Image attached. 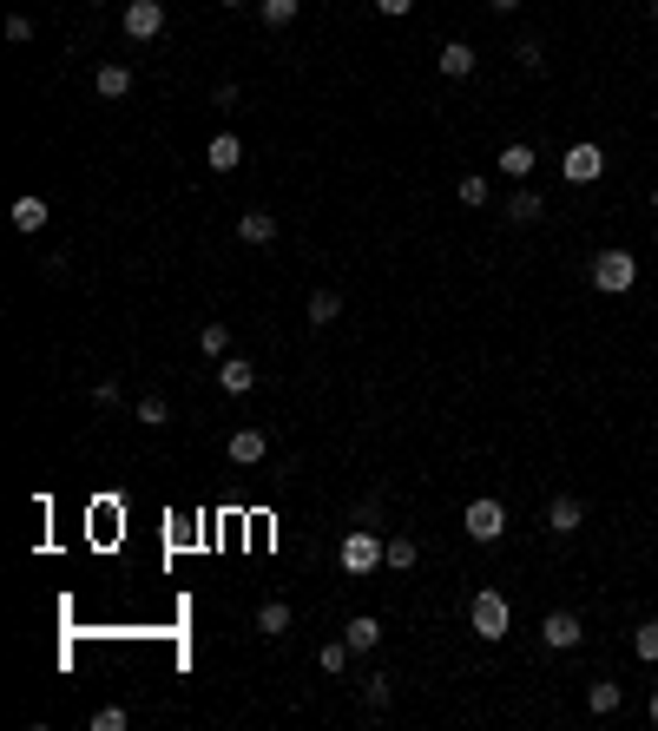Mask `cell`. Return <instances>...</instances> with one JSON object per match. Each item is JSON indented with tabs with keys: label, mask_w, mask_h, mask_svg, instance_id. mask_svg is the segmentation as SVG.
<instances>
[{
	"label": "cell",
	"mask_w": 658,
	"mask_h": 731,
	"mask_svg": "<svg viewBox=\"0 0 658 731\" xmlns=\"http://www.w3.org/2000/svg\"><path fill=\"white\" fill-rule=\"evenodd\" d=\"M507 626H514V606H507V593H501V587H481V593L468 600V633L494 646V639H507Z\"/></svg>",
	"instance_id": "cell-1"
},
{
	"label": "cell",
	"mask_w": 658,
	"mask_h": 731,
	"mask_svg": "<svg viewBox=\"0 0 658 731\" xmlns=\"http://www.w3.org/2000/svg\"><path fill=\"white\" fill-rule=\"evenodd\" d=\"M632 284H639V257H632V251H599V257H593V290H606V297H626Z\"/></svg>",
	"instance_id": "cell-2"
},
{
	"label": "cell",
	"mask_w": 658,
	"mask_h": 731,
	"mask_svg": "<svg viewBox=\"0 0 658 731\" xmlns=\"http://www.w3.org/2000/svg\"><path fill=\"white\" fill-rule=\"evenodd\" d=\"M336 560H343V573H356V580H362V573H376L382 567V534H376V527H349L343 547H336Z\"/></svg>",
	"instance_id": "cell-3"
},
{
	"label": "cell",
	"mask_w": 658,
	"mask_h": 731,
	"mask_svg": "<svg viewBox=\"0 0 658 731\" xmlns=\"http://www.w3.org/2000/svg\"><path fill=\"white\" fill-rule=\"evenodd\" d=\"M461 527H468V541H501V534H507V508H501V501H487V494H481V501H468V514H461Z\"/></svg>",
	"instance_id": "cell-4"
},
{
	"label": "cell",
	"mask_w": 658,
	"mask_h": 731,
	"mask_svg": "<svg viewBox=\"0 0 658 731\" xmlns=\"http://www.w3.org/2000/svg\"><path fill=\"white\" fill-rule=\"evenodd\" d=\"M126 40H139V47H152L158 33H165V0H126Z\"/></svg>",
	"instance_id": "cell-5"
},
{
	"label": "cell",
	"mask_w": 658,
	"mask_h": 731,
	"mask_svg": "<svg viewBox=\"0 0 658 731\" xmlns=\"http://www.w3.org/2000/svg\"><path fill=\"white\" fill-rule=\"evenodd\" d=\"M560 172H566V185H593V178L606 172V152H599L593 139H580V145H566V159H560Z\"/></svg>",
	"instance_id": "cell-6"
},
{
	"label": "cell",
	"mask_w": 658,
	"mask_h": 731,
	"mask_svg": "<svg viewBox=\"0 0 658 731\" xmlns=\"http://www.w3.org/2000/svg\"><path fill=\"white\" fill-rule=\"evenodd\" d=\"M580 521H586V508L573 501V494H553V501H547V534H553V541H573Z\"/></svg>",
	"instance_id": "cell-7"
},
{
	"label": "cell",
	"mask_w": 658,
	"mask_h": 731,
	"mask_svg": "<svg viewBox=\"0 0 658 731\" xmlns=\"http://www.w3.org/2000/svg\"><path fill=\"white\" fill-rule=\"evenodd\" d=\"M540 639H547L553 652H573L586 639V626H580V613H547V620H540Z\"/></svg>",
	"instance_id": "cell-8"
},
{
	"label": "cell",
	"mask_w": 658,
	"mask_h": 731,
	"mask_svg": "<svg viewBox=\"0 0 658 731\" xmlns=\"http://www.w3.org/2000/svg\"><path fill=\"white\" fill-rule=\"evenodd\" d=\"M224 455H231L237 468H257V461L270 455V435H264V429H231V442H224Z\"/></svg>",
	"instance_id": "cell-9"
},
{
	"label": "cell",
	"mask_w": 658,
	"mask_h": 731,
	"mask_svg": "<svg viewBox=\"0 0 658 731\" xmlns=\"http://www.w3.org/2000/svg\"><path fill=\"white\" fill-rule=\"evenodd\" d=\"M204 165H211V172H237V165H244V139H237V132H218V139L204 145Z\"/></svg>",
	"instance_id": "cell-10"
},
{
	"label": "cell",
	"mask_w": 658,
	"mask_h": 731,
	"mask_svg": "<svg viewBox=\"0 0 658 731\" xmlns=\"http://www.w3.org/2000/svg\"><path fill=\"white\" fill-rule=\"evenodd\" d=\"M93 93H99V99H126V93H132V66H119V60L93 66Z\"/></svg>",
	"instance_id": "cell-11"
},
{
	"label": "cell",
	"mask_w": 658,
	"mask_h": 731,
	"mask_svg": "<svg viewBox=\"0 0 658 731\" xmlns=\"http://www.w3.org/2000/svg\"><path fill=\"white\" fill-rule=\"evenodd\" d=\"M533 165H540V152H533L527 139H514V145H501V172L514 178V185H527L533 178Z\"/></svg>",
	"instance_id": "cell-12"
},
{
	"label": "cell",
	"mask_w": 658,
	"mask_h": 731,
	"mask_svg": "<svg viewBox=\"0 0 658 731\" xmlns=\"http://www.w3.org/2000/svg\"><path fill=\"white\" fill-rule=\"evenodd\" d=\"M218 382H224V396H251V389H257V369L244 363V356H224V363H218Z\"/></svg>",
	"instance_id": "cell-13"
},
{
	"label": "cell",
	"mask_w": 658,
	"mask_h": 731,
	"mask_svg": "<svg viewBox=\"0 0 658 731\" xmlns=\"http://www.w3.org/2000/svg\"><path fill=\"white\" fill-rule=\"evenodd\" d=\"M7 218H14V231H27V238H33V231H47L53 211H47V198H33V191H27V198H14V211H7Z\"/></svg>",
	"instance_id": "cell-14"
},
{
	"label": "cell",
	"mask_w": 658,
	"mask_h": 731,
	"mask_svg": "<svg viewBox=\"0 0 658 731\" xmlns=\"http://www.w3.org/2000/svg\"><path fill=\"white\" fill-rule=\"evenodd\" d=\"M619 705H626V692H619V679H593V685H586V712H593V718H612V712H619Z\"/></svg>",
	"instance_id": "cell-15"
},
{
	"label": "cell",
	"mask_w": 658,
	"mask_h": 731,
	"mask_svg": "<svg viewBox=\"0 0 658 731\" xmlns=\"http://www.w3.org/2000/svg\"><path fill=\"white\" fill-rule=\"evenodd\" d=\"M343 639H349V652H376L382 646V620L376 613H356V620L343 626Z\"/></svg>",
	"instance_id": "cell-16"
},
{
	"label": "cell",
	"mask_w": 658,
	"mask_h": 731,
	"mask_svg": "<svg viewBox=\"0 0 658 731\" xmlns=\"http://www.w3.org/2000/svg\"><path fill=\"white\" fill-rule=\"evenodd\" d=\"M237 238L244 244H277V211H244V218H237Z\"/></svg>",
	"instance_id": "cell-17"
},
{
	"label": "cell",
	"mask_w": 658,
	"mask_h": 731,
	"mask_svg": "<svg viewBox=\"0 0 658 731\" xmlns=\"http://www.w3.org/2000/svg\"><path fill=\"white\" fill-rule=\"evenodd\" d=\"M336 317H343V297H336V290H316V297L303 303V323H310V330H329Z\"/></svg>",
	"instance_id": "cell-18"
},
{
	"label": "cell",
	"mask_w": 658,
	"mask_h": 731,
	"mask_svg": "<svg viewBox=\"0 0 658 731\" xmlns=\"http://www.w3.org/2000/svg\"><path fill=\"white\" fill-rule=\"evenodd\" d=\"M415 560H422V547L408 541V534H389V541H382V567H389V573H408Z\"/></svg>",
	"instance_id": "cell-19"
},
{
	"label": "cell",
	"mask_w": 658,
	"mask_h": 731,
	"mask_svg": "<svg viewBox=\"0 0 658 731\" xmlns=\"http://www.w3.org/2000/svg\"><path fill=\"white\" fill-rule=\"evenodd\" d=\"M441 73H448V80H468L474 73V47L468 40H448V47H441Z\"/></svg>",
	"instance_id": "cell-20"
},
{
	"label": "cell",
	"mask_w": 658,
	"mask_h": 731,
	"mask_svg": "<svg viewBox=\"0 0 658 731\" xmlns=\"http://www.w3.org/2000/svg\"><path fill=\"white\" fill-rule=\"evenodd\" d=\"M540 211H547V198H540V191H533V185H520L514 198H507V218H514V224H533V218H540Z\"/></svg>",
	"instance_id": "cell-21"
},
{
	"label": "cell",
	"mask_w": 658,
	"mask_h": 731,
	"mask_svg": "<svg viewBox=\"0 0 658 731\" xmlns=\"http://www.w3.org/2000/svg\"><path fill=\"white\" fill-rule=\"evenodd\" d=\"M257 633H264V639H283V633H290V606H283V600H264V606H257Z\"/></svg>",
	"instance_id": "cell-22"
},
{
	"label": "cell",
	"mask_w": 658,
	"mask_h": 731,
	"mask_svg": "<svg viewBox=\"0 0 658 731\" xmlns=\"http://www.w3.org/2000/svg\"><path fill=\"white\" fill-rule=\"evenodd\" d=\"M389 699H395V679L389 672H369V679H362V705H369V712H389Z\"/></svg>",
	"instance_id": "cell-23"
},
{
	"label": "cell",
	"mask_w": 658,
	"mask_h": 731,
	"mask_svg": "<svg viewBox=\"0 0 658 731\" xmlns=\"http://www.w3.org/2000/svg\"><path fill=\"white\" fill-rule=\"evenodd\" d=\"M198 350L224 363V356H231V330H224V323H198Z\"/></svg>",
	"instance_id": "cell-24"
},
{
	"label": "cell",
	"mask_w": 658,
	"mask_h": 731,
	"mask_svg": "<svg viewBox=\"0 0 658 731\" xmlns=\"http://www.w3.org/2000/svg\"><path fill=\"white\" fill-rule=\"evenodd\" d=\"M257 14H264V27H290L303 14V0H257Z\"/></svg>",
	"instance_id": "cell-25"
},
{
	"label": "cell",
	"mask_w": 658,
	"mask_h": 731,
	"mask_svg": "<svg viewBox=\"0 0 658 731\" xmlns=\"http://www.w3.org/2000/svg\"><path fill=\"white\" fill-rule=\"evenodd\" d=\"M139 422L145 429H165V422H172V402L165 396H139Z\"/></svg>",
	"instance_id": "cell-26"
},
{
	"label": "cell",
	"mask_w": 658,
	"mask_h": 731,
	"mask_svg": "<svg viewBox=\"0 0 658 731\" xmlns=\"http://www.w3.org/2000/svg\"><path fill=\"white\" fill-rule=\"evenodd\" d=\"M632 652H639L645 666H658V620H645L639 633H632Z\"/></svg>",
	"instance_id": "cell-27"
},
{
	"label": "cell",
	"mask_w": 658,
	"mask_h": 731,
	"mask_svg": "<svg viewBox=\"0 0 658 731\" xmlns=\"http://www.w3.org/2000/svg\"><path fill=\"white\" fill-rule=\"evenodd\" d=\"M316 666H323V672H343L349 666V639H329V646L316 652Z\"/></svg>",
	"instance_id": "cell-28"
},
{
	"label": "cell",
	"mask_w": 658,
	"mask_h": 731,
	"mask_svg": "<svg viewBox=\"0 0 658 731\" xmlns=\"http://www.w3.org/2000/svg\"><path fill=\"white\" fill-rule=\"evenodd\" d=\"M520 66H527V73H540V66H547V47H540V40H520Z\"/></svg>",
	"instance_id": "cell-29"
},
{
	"label": "cell",
	"mask_w": 658,
	"mask_h": 731,
	"mask_svg": "<svg viewBox=\"0 0 658 731\" xmlns=\"http://www.w3.org/2000/svg\"><path fill=\"white\" fill-rule=\"evenodd\" d=\"M461 205H487V178H481V172L461 178Z\"/></svg>",
	"instance_id": "cell-30"
},
{
	"label": "cell",
	"mask_w": 658,
	"mask_h": 731,
	"mask_svg": "<svg viewBox=\"0 0 658 731\" xmlns=\"http://www.w3.org/2000/svg\"><path fill=\"white\" fill-rule=\"evenodd\" d=\"M356 527H382V501H376V494H362V501H356Z\"/></svg>",
	"instance_id": "cell-31"
},
{
	"label": "cell",
	"mask_w": 658,
	"mask_h": 731,
	"mask_svg": "<svg viewBox=\"0 0 658 731\" xmlns=\"http://www.w3.org/2000/svg\"><path fill=\"white\" fill-rule=\"evenodd\" d=\"M126 725H132V718L119 712V705H106V712H93V731H126Z\"/></svg>",
	"instance_id": "cell-32"
},
{
	"label": "cell",
	"mask_w": 658,
	"mask_h": 731,
	"mask_svg": "<svg viewBox=\"0 0 658 731\" xmlns=\"http://www.w3.org/2000/svg\"><path fill=\"white\" fill-rule=\"evenodd\" d=\"M7 40H14V47H27V40H33V20L27 14H7Z\"/></svg>",
	"instance_id": "cell-33"
},
{
	"label": "cell",
	"mask_w": 658,
	"mask_h": 731,
	"mask_svg": "<svg viewBox=\"0 0 658 731\" xmlns=\"http://www.w3.org/2000/svg\"><path fill=\"white\" fill-rule=\"evenodd\" d=\"M93 402H99V409H112V402H119V382H112V376L93 382Z\"/></svg>",
	"instance_id": "cell-34"
},
{
	"label": "cell",
	"mask_w": 658,
	"mask_h": 731,
	"mask_svg": "<svg viewBox=\"0 0 658 731\" xmlns=\"http://www.w3.org/2000/svg\"><path fill=\"white\" fill-rule=\"evenodd\" d=\"M376 14H389V20H402V14H415V0H376Z\"/></svg>",
	"instance_id": "cell-35"
},
{
	"label": "cell",
	"mask_w": 658,
	"mask_h": 731,
	"mask_svg": "<svg viewBox=\"0 0 658 731\" xmlns=\"http://www.w3.org/2000/svg\"><path fill=\"white\" fill-rule=\"evenodd\" d=\"M487 7H494V14H514V7H520V0H487Z\"/></svg>",
	"instance_id": "cell-36"
},
{
	"label": "cell",
	"mask_w": 658,
	"mask_h": 731,
	"mask_svg": "<svg viewBox=\"0 0 658 731\" xmlns=\"http://www.w3.org/2000/svg\"><path fill=\"white\" fill-rule=\"evenodd\" d=\"M652 725H658V685H652Z\"/></svg>",
	"instance_id": "cell-37"
},
{
	"label": "cell",
	"mask_w": 658,
	"mask_h": 731,
	"mask_svg": "<svg viewBox=\"0 0 658 731\" xmlns=\"http://www.w3.org/2000/svg\"><path fill=\"white\" fill-rule=\"evenodd\" d=\"M218 7H251V0H218Z\"/></svg>",
	"instance_id": "cell-38"
},
{
	"label": "cell",
	"mask_w": 658,
	"mask_h": 731,
	"mask_svg": "<svg viewBox=\"0 0 658 731\" xmlns=\"http://www.w3.org/2000/svg\"><path fill=\"white\" fill-rule=\"evenodd\" d=\"M652 211H658V185H652Z\"/></svg>",
	"instance_id": "cell-39"
},
{
	"label": "cell",
	"mask_w": 658,
	"mask_h": 731,
	"mask_svg": "<svg viewBox=\"0 0 658 731\" xmlns=\"http://www.w3.org/2000/svg\"><path fill=\"white\" fill-rule=\"evenodd\" d=\"M652 20H658V0H652Z\"/></svg>",
	"instance_id": "cell-40"
}]
</instances>
